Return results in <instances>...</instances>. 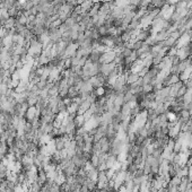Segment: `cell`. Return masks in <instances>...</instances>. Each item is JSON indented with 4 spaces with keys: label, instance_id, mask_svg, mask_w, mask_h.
Wrapping results in <instances>:
<instances>
[{
    "label": "cell",
    "instance_id": "obj_2",
    "mask_svg": "<svg viewBox=\"0 0 192 192\" xmlns=\"http://www.w3.org/2000/svg\"><path fill=\"white\" fill-rule=\"evenodd\" d=\"M40 116V111L36 109V106H30L25 113V118L27 122H32L35 118Z\"/></svg>",
    "mask_w": 192,
    "mask_h": 192
},
{
    "label": "cell",
    "instance_id": "obj_3",
    "mask_svg": "<svg viewBox=\"0 0 192 192\" xmlns=\"http://www.w3.org/2000/svg\"><path fill=\"white\" fill-rule=\"evenodd\" d=\"M94 1L93 0H86L84 4H82L80 5V8H82V13H88L90 9L93 8V6H94Z\"/></svg>",
    "mask_w": 192,
    "mask_h": 192
},
{
    "label": "cell",
    "instance_id": "obj_1",
    "mask_svg": "<svg viewBox=\"0 0 192 192\" xmlns=\"http://www.w3.org/2000/svg\"><path fill=\"white\" fill-rule=\"evenodd\" d=\"M115 56H116V52L113 50H109V51L104 52L101 57L100 60V64H111V62H114Z\"/></svg>",
    "mask_w": 192,
    "mask_h": 192
},
{
    "label": "cell",
    "instance_id": "obj_5",
    "mask_svg": "<svg viewBox=\"0 0 192 192\" xmlns=\"http://www.w3.org/2000/svg\"><path fill=\"white\" fill-rule=\"evenodd\" d=\"M188 90H189V88L186 87V85L184 84V85H183V86H182V87L179 90L176 97H184V96H186V94L188 93Z\"/></svg>",
    "mask_w": 192,
    "mask_h": 192
},
{
    "label": "cell",
    "instance_id": "obj_4",
    "mask_svg": "<svg viewBox=\"0 0 192 192\" xmlns=\"http://www.w3.org/2000/svg\"><path fill=\"white\" fill-rule=\"evenodd\" d=\"M15 23H16V18H15V17H9V18L6 20V23L4 24V28L13 30L14 26H15Z\"/></svg>",
    "mask_w": 192,
    "mask_h": 192
}]
</instances>
